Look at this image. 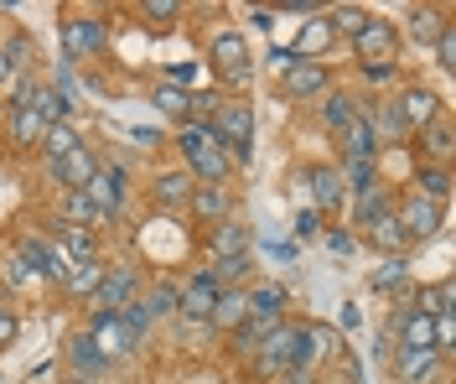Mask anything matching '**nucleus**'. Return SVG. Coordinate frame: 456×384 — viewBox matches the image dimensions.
<instances>
[{
	"label": "nucleus",
	"mask_w": 456,
	"mask_h": 384,
	"mask_svg": "<svg viewBox=\"0 0 456 384\" xmlns=\"http://www.w3.org/2000/svg\"><path fill=\"white\" fill-rule=\"evenodd\" d=\"M255 354H259V374H265V380H275V374H290V369H312V364H316L306 327H290V323L275 327V332L259 343Z\"/></svg>",
	"instance_id": "obj_1"
},
{
	"label": "nucleus",
	"mask_w": 456,
	"mask_h": 384,
	"mask_svg": "<svg viewBox=\"0 0 456 384\" xmlns=\"http://www.w3.org/2000/svg\"><path fill=\"white\" fill-rule=\"evenodd\" d=\"M208 135L224 146L228 161H249V156H255V110L224 99V104L213 110V119H208Z\"/></svg>",
	"instance_id": "obj_2"
},
{
	"label": "nucleus",
	"mask_w": 456,
	"mask_h": 384,
	"mask_svg": "<svg viewBox=\"0 0 456 384\" xmlns=\"http://www.w3.org/2000/svg\"><path fill=\"white\" fill-rule=\"evenodd\" d=\"M182 156H187V177L192 182H228V172H233V161L208 135V125H182Z\"/></svg>",
	"instance_id": "obj_3"
},
{
	"label": "nucleus",
	"mask_w": 456,
	"mask_h": 384,
	"mask_svg": "<svg viewBox=\"0 0 456 384\" xmlns=\"http://www.w3.org/2000/svg\"><path fill=\"white\" fill-rule=\"evenodd\" d=\"M395 218H399V229H404V239H410V244H420V239L441 234V224H446V208L430 203V198H420V192L410 187V192L395 203Z\"/></svg>",
	"instance_id": "obj_4"
},
{
	"label": "nucleus",
	"mask_w": 456,
	"mask_h": 384,
	"mask_svg": "<svg viewBox=\"0 0 456 384\" xmlns=\"http://www.w3.org/2000/svg\"><path fill=\"white\" fill-rule=\"evenodd\" d=\"M110 42V31L99 16H68L62 21V62H84V58H99Z\"/></svg>",
	"instance_id": "obj_5"
},
{
	"label": "nucleus",
	"mask_w": 456,
	"mask_h": 384,
	"mask_svg": "<svg viewBox=\"0 0 456 384\" xmlns=\"http://www.w3.org/2000/svg\"><path fill=\"white\" fill-rule=\"evenodd\" d=\"M88 343H94V354L104 358V364H125V358L135 354V343H130V338H125V327H119V317H114V312H94V317H88Z\"/></svg>",
	"instance_id": "obj_6"
},
{
	"label": "nucleus",
	"mask_w": 456,
	"mask_h": 384,
	"mask_svg": "<svg viewBox=\"0 0 456 384\" xmlns=\"http://www.w3.org/2000/svg\"><path fill=\"white\" fill-rule=\"evenodd\" d=\"M395 110H399V125H404V135H415V130H426L436 115H446V110H441V94L426 89V84H410V89H399Z\"/></svg>",
	"instance_id": "obj_7"
},
{
	"label": "nucleus",
	"mask_w": 456,
	"mask_h": 384,
	"mask_svg": "<svg viewBox=\"0 0 456 384\" xmlns=\"http://www.w3.org/2000/svg\"><path fill=\"white\" fill-rule=\"evenodd\" d=\"M353 53H358V62H395L399 27H395V21H379V16H369V27L353 37Z\"/></svg>",
	"instance_id": "obj_8"
},
{
	"label": "nucleus",
	"mask_w": 456,
	"mask_h": 384,
	"mask_svg": "<svg viewBox=\"0 0 456 384\" xmlns=\"http://www.w3.org/2000/svg\"><path fill=\"white\" fill-rule=\"evenodd\" d=\"M99 312H119V306H130V301H141V275L130 266H104V281H99Z\"/></svg>",
	"instance_id": "obj_9"
},
{
	"label": "nucleus",
	"mask_w": 456,
	"mask_h": 384,
	"mask_svg": "<svg viewBox=\"0 0 456 384\" xmlns=\"http://www.w3.org/2000/svg\"><path fill=\"white\" fill-rule=\"evenodd\" d=\"M213 301H218V281H213L208 270H192V281L176 291V312H182L187 323H208V317H213Z\"/></svg>",
	"instance_id": "obj_10"
},
{
	"label": "nucleus",
	"mask_w": 456,
	"mask_h": 384,
	"mask_svg": "<svg viewBox=\"0 0 456 384\" xmlns=\"http://www.w3.org/2000/svg\"><path fill=\"white\" fill-rule=\"evenodd\" d=\"M187 213L198 224H224V218H233V192H228L224 182H198L192 198H187Z\"/></svg>",
	"instance_id": "obj_11"
},
{
	"label": "nucleus",
	"mask_w": 456,
	"mask_h": 384,
	"mask_svg": "<svg viewBox=\"0 0 456 384\" xmlns=\"http://www.w3.org/2000/svg\"><path fill=\"white\" fill-rule=\"evenodd\" d=\"M327 84H332V73H327V62H285V78L281 89L285 99H316V94H327Z\"/></svg>",
	"instance_id": "obj_12"
},
{
	"label": "nucleus",
	"mask_w": 456,
	"mask_h": 384,
	"mask_svg": "<svg viewBox=\"0 0 456 384\" xmlns=\"http://www.w3.org/2000/svg\"><path fill=\"white\" fill-rule=\"evenodd\" d=\"M47 172H53L68 192H84L88 182H94V172H99V156L88 146H73L68 156H57V161H47Z\"/></svg>",
	"instance_id": "obj_13"
},
{
	"label": "nucleus",
	"mask_w": 456,
	"mask_h": 384,
	"mask_svg": "<svg viewBox=\"0 0 456 384\" xmlns=\"http://www.w3.org/2000/svg\"><path fill=\"white\" fill-rule=\"evenodd\" d=\"M16 255H21V260H27V270L31 275H42V281H47V286H62V281H68V260H62V255H57L53 244H42V239H21V249H16Z\"/></svg>",
	"instance_id": "obj_14"
},
{
	"label": "nucleus",
	"mask_w": 456,
	"mask_h": 384,
	"mask_svg": "<svg viewBox=\"0 0 456 384\" xmlns=\"http://www.w3.org/2000/svg\"><path fill=\"white\" fill-rule=\"evenodd\" d=\"M84 192H88V203L99 208V218H114L119 203H125V172H119V167H99Z\"/></svg>",
	"instance_id": "obj_15"
},
{
	"label": "nucleus",
	"mask_w": 456,
	"mask_h": 384,
	"mask_svg": "<svg viewBox=\"0 0 456 384\" xmlns=\"http://www.w3.org/2000/svg\"><path fill=\"white\" fill-rule=\"evenodd\" d=\"M192 187H198V182L187 177V172H161V177L151 182V208H156V213H187Z\"/></svg>",
	"instance_id": "obj_16"
},
{
	"label": "nucleus",
	"mask_w": 456,
	"mask_h": 384,
	"mask_svg": "<svg viewBox=\"0 0 456 384\" xmlns=\"http://www.w3.org/2000/svg\"><path fill=\"white\" fill-rule=\"evenodd\" d=\"M301 182L312 187V203H316V213H332V208H342V203H347V187H342L338 167H306V172H301Z\"/></svg>",
	"instance_id": "obj_17"
},
{
	"label": "nucleus",
	"mask_w": 456,
	"mask_h": 384,
	"mask_svg": "<svg viewBox=\"0 0 456 384\" xmlns=\"http://www.w3.org/2000/svg\"><path fill=\"white\" fill-rule=\"evenodd\" d=\"M441 364L446 358L436 354V348H395V374L404 384H430L441 374Z\"/></svg>",
	"instance_id": "obj_18"
},
{
	"label": "nucleus",
	"mask_w": 456,
	"mask_h": 384,
	"mask_svg": "<svg viewBox=\"0 0 456 384\" xmlns=\"http://www.w3.org/2000/svg\"><path fill=\"white\" fill-rule=\"evenodd\" d=\"M415 141H420V156H426V167H446L456 151V130L446 115H436L426 130H415Z\"/></svg>",
	"instance_id": "obj_19"
},
{
	"label": "nucleus",
	"mask_w": 456,
	"mask_h": 384,
	"mask_svg": "<svg viewBox=\"0 0 456 384\" xmlns=\"http://www.w3.org/2000/svg\"><path fill=\"white\" fill-rule=\"evenodd\" d=\"M332 42H338V37H332V27H327V16L316 11L312 21L296 31V47H285V53H290L296 62H316L322 53H327V47H332Z\"/></svg>",
	"instance_id": "obj_20"
},
{
	"label": "nucleus",
	"mask_w": 456,
	"mask_h": 384,
	"mask_svg": "<svg viewBox=\"0 0 456 384\" xmlns=\"http://www.w3.org/2000/svg\"><path fill=\"white\" fill-rule=\"evenodd\" d=\"M338 146H342V161H373V151H379V141H373L369 119L353 115L347 125L338 130Z\"/></svg>",
	"instance_id": "obj_21"
},
{
	"label": "nucleus",
	"mask_w": 456,
	"mask_h": 384,
	"mask_svg": "<svg viewBox=\"0 0 456 384\" xmlns=\"http://www.w3.org/2000/svg\"><path fill=\"white\" fill-rule=\"evenodd\" d=\"M208 58H213L218 73H239V68H249V42L239 31H218L213 47H208Z\"/></svg>",
	"instance_id": "obj_22"
},
{
	"label": "nucleus",
	"mask_w": 456,
	"mask_h": 384,
	"mask_svg": "<svg viewBox=\"0 0 456 384\" xmlns=\"http://www.w3.org/2000/svg\"><path fill=\"white\" fill-rule=\"evenodd\" d=\"M244 317H249V286H228V291H218V301H213V317H208V323L224 327V332H233Z\"/></svg>",
	"instance_id": "obj_23"
},
{
	"label": "nucleus",
	"mask_w": 456,
	"mask_h": 384,
	"mask_svg": "<svg viewBox=\"0 0 456 384\" xmlns=\"http://www.w3.org/2000/svg\"><path fill=\"white\" fill-rule=\"evenodd\" d=\"M68 369L78 374V380H104L110 374V364L94 354V343H88V332H78L73 343H68Z\"/></svg>",
	"instance_id": "obj_24"
},
{
	"label": "nucleus",
	"mask_w": 456,
	"mask_h": 384,
	"mask_svg": "<svg viewBox=\"0 0 456 384\" xmlns=\"http://www.w3.org/2000/svg\"><path fill=\"white\" fill-rule=\"evenodd\" d=\"M363 229H369V239L384 249V255H404V249H410V239H404V229H399L395 208H384V213H379L373 224H363Z\"/></svg>",
	"instance_id": "obj_25"
},
{
	"label": "nucleus",
	"mask_w": 456,
	"mask_h": 384,
	"mask_svg": "<svg viewBox=\"0 0 456 384\" xmlns=\"http://www.w3.org/2000/svg\"><path fill=\"white\" fill-rule=\"evenodd\" d=\"M57 244L73 255V266L99 260V239H94V229H73V224H62V218H57Z\"/></svg>",
	"instance_id": "obj_26"
},
{
	"label": "nucleus",
	"mask_w": 456,
	"mask_h": 384,
	"mask_svg": "<svg viewBox=\"0 0 456 384\" xmlns=\"http://www.w3.org/2000/svg\"><path fill=\"white\" fill-rule=\"evenodd\" d=\"M228 255H249V229L239 218L213 224V260H228Z\"/></svg>",
	"instance_id": "obj_27"
},
{
	"label": "nucleus",
	"mask_w": 456,
	"mask_h": 384,
	"mask_svg": "<svg viewBox=\"0 0 456 384\" xmlns=\"http://www.w3.org/2000/svg\"><path fill=\"white\" fill-rule=\"evenodd\" d=\"M31 115L42 119V125H62V119L73 115V104L62 99V94L53 89V84H37V94H31V104H27Z\"/></svg>",
	"instance_id": "obj_28"
},
{
	"label": "nucleus",
	"mask_w": 456,
	"mask_h": 384,
	"mask_svg": "<svg viewBox=\"0 0 456 384\" xmlns=\"http://www.w3.org/2000/svg\"><path fill=\"white\" fill-rule=\"evenodd\" d=\"M441 31H446V11H436V5H415V11H410V37H415L420 47H436Z\"/></svg>",
	"instance_id": "obj_29"
},
{
	"label": "nucleus",
	"mask_w": 456,
	"mask_h": 384,
	"mask_svg": "<svg viewBox=\"0 0 456 384\" xmlns=\"http://www.w3.org/2000/svg\"><path fill=\"white\" fill-rule=\"evenodd\" d=\"M358 115L369 119L373 141H379V135H384V141H404V125H399V110H395V99H379V110H358Z\"/></svg>",
	"instance_id": "obj_30"
},
{
	"label": "nucleus",
	"mask_w": 456,
	"mask_h": 384,
	"mask_svg": "<svg viewBox=\"0 0 456 384\" xmlns=\"http://www.w3.org/2000/svg\"><path fill=\"white\" fill-rule=\"evenodd\" d=\"M415 192L446 208V198H452V167H420L415 172Z\"/></svg>",
	"instance_id": "obj_31"
},
{
	"label": "nucleus",
	"mask_w": 456,
	"mask_h": 384,
	"mask_svg": "<svg viewBox=\"0 0 456 384\" xmlns=\"http://www.w3.org/2000/svg\"><path fill=\"white\" fill-rule=\"evenodd\" d=\"M5 115H11V146H21V151L42 146V130H47V125L31 115L27 104H21V110H5Z\"/></svg>",
	"instance_id": "obj_32"
},
{
	"label": "nucleus",
	"mask_w": 456,
	"mask_h": 384,
	"mask_svg": "<svg viewBox=\"0 0 456 384\" xmlns=\"http://www.w3.org/2000/svg\"><path fill=\"white\" fill-rule=\"evenodd\" d=\"M322 16H327L332 37H347V42L369 27V11H363V5H332V11H322Z\"/></svg>",
	"instance_id": "obj_33"
},
{
	"label": "nucleus",
	"mask_w": 456,
	"mask_h": 384,
	"mask_svg": "<svg viewBox=\"0 0 456 384\" xmlns=\"http://www.w3.org/2000/svg\"><path fill=\"white\" fill-rule=\"evenodd\" d=\"M151 104H156L161 115H171V119H187V115H192V94H187V89H176V84H156Z\"/></svg>",
	"instance_id": "obj_34"
},
{
	"label": "nucleus",
	"mask_w": 456,
	"mask_h": 384,
	"mask_svg": "<svg viewBox=\"0 0 456 384\" xmlns=\"http://www.w3.org/2000/svg\"><path fill=\"white\" fill-rule=\"evenodd\" d=\"M404 281H410V266H404V255H384V260H379V270L369 275L373 291H399Z\"/></svg>",
	"instance_id": "obj_35"
},
{
	"label": "nucleus",
	"mask_w": 456,
	"mask_h": 384,
	"mask_svg": "<svg viewBox=\"0 0 456 384\" xmlns=\"http://www.w3.org/2000/svg\"><path fill=\"white\" fill-rule=\"evenodd\" d=\"M73 146H84V141H78V130H73V119H62V125H47V130H42V151H47V161L68 156Z\"/></svg>",
	"instance_id": "obj_36"
},
{
	"label": "nucleus",
	"mask_w": 456,
	"mask_h": 384,
	"mask_svg": "<svg viewBox=\"0 0 456 384\" xmlns=\"http://www.w3.org/2000/svg\"><path fill=\"white\" fill-rule=\"evenodd\" d=\"M99 281H104V266H99V260H88V266H73V270H68L62 291H68V296H94V291H99Z\"/></svg>",
	"instance_id": "obj_37"
},
{
	"label": "nucleus",
	"mask_w": 456,
	"mask_h": 384,
	"mask_svg": "<svg viewBox=\"0 0 456 384\" xmlns=\"http://www.w3.org/2000/svg\"><path fill=\"white\" fill-rule=\"evenodd\" d=\"M353 115H358V99H347V94H327V99H322V125H327L332 135H338Z\"/></svg>",
	"instance_id": "obj_38"
},
{
	"label": "nucleus",
	"mask_w": 456,
	"mask_h": 384,
	"mask_svg": "<svg viewBox=\"0 0 456 384\" xmlns=\"http://www.w3.org/2000/svg\"><path fill=\"white\" fill-rule=\"evenodd\" d=\"M62 224H73V229H94L99 224V208L88 203V192H68L62 198Z\"/></svg>",
	"instance_id": "obj_39"
},
{
	"label": "nucleus",
	"mask_w": 456,
	"mask_h": 384,
	"mask_svg": "<svg viewBox=\"0 0 456 384\" xmlns=\"http://www.w3.org/2000/svg\"><path fill=\"white\" fill-rule=\"evenodd\" d=\"M208 275L218 281V291H228V286H244V275H249V255H228V260H213V266H208Z\"/></svg>",
	"instance_id": "obj_40"
},
{
	"label": "nucleus",
	"mask_w": 456,
	"mask_h": 384,
	"mask_svg": "<svg viewBox=\"0 0 456 384\" xmlns=\"http://www.w3.org/2000/svg\"><path fill=\"white\" fill-rule=\"evenodd\" d=\"M384 208H395V203H389V192H384L379 182H373V187H363V192H358V203H353V218H358V229H363V224H373Z\"/></svg>",
	"instance_id": "obj_41"
},
{
	"label": "nucleus",
	"mask_w": 456,
	"mask_h": 384,
	"mask_svg": "<svg viewBox=\"0 0 456 384\" xmlns=\"http://www.w3.org/2000/svg\"><path fill=\"white\" fill-rule=\"evenodd\" d=\"M249 312H275V317H285V286H275V281L249 286Z\"/></svg>",
	"instance_id": "obj_42"
},
{
	"label": "nucleus",
	"mask_w": 456,
	"mask_h": 384,
	"mask_svg": "<svg viewBox=\"0 0 456 384\" xmlns=\"http://www.w3.org/2000/svg\"><path fill=\"white\" fill-rule=\"evenodd\" d=\"M114 317H119V327H125V338H130V343L141 348V338L151 332V317H145V306H141V301H130V306H119Z\"/></svg>",
	"instance_id": "obj_43"
},
{
	"label": "nucleus",
	"mask_w": 456,
	"mask_h": 384,
	"mask_svg": "<svg viewBox=\"0 0 456 384\" xmlns=\"http://www.w3.org/2000/svg\"><path fill=\"white\" fill-rule=\"evenodd\" d=\"M141 306H145V317L156 323V317H167V312H176V291H171V286H156V291L145 296Z\"/></svg>",
	"instance_id": "obj_44"
},
{
	"label": "nucleus",
	"mask_w": 456,
	"mask_h": 384,
	"mask_svg": "<svg viewBox=\"0 0 456 384\" xmlns=\"http://www.w3.org/2000/svg\"><path fill=\"white\" fill-rule=\"evenodd\" d=\"M436 62L441 68H456V21H446V31L436 37Z\"/></svg>",
	"instance_id": "obj_45"
},
{
	"label": "nucleus",
	"mask_w": 456,
	"mask_h": 384,
	"mask_svg": "<svg viewBox=\"0 0 456 384\" xmlns=\"http://www.w3.org/2000/svg\"><path fill=\"white\" fill-rule=\"evenodd\" d=\"M16 332H21V317H16V306L0 296V348H5V343H16Z\"/></svg>",
	"instance_id": "obj_46"
},
{
	"label": "nucleus",
	"mask_w": 456,
	"mask_h": 384,
	"mask_svg": "<svg viewBox=\"0 0 456 384\" xmlns=\"http://www.w3.org/2000/svg\"><path fill=\"white\" fill-rule=\"evenodd\" d=\"M141 11L156 21V27H167V21H176V16H182V5H176V0H145Z\"/></svg>",
	"instance_id": "obj_47"
},
{
	"label": "nucleus",
	"mask_w": 456,
	"mask_h": 384,
	"mask_svg": "<svg viewBox=\"0 0 456 384\" xmlns=\"http://www.w3.org/2000/svg\"><path fill=\"white\" fill-rule=\"evenodd\" d=\"M395 62H363V84H373V89H384V84H395Z\"/></svg>",
	"instance_id": "obj_48"
},
{
	"label": "nucleus",
	"mask_w": 456,
	"mask_h": 384,
	"mask_svg": "<svg viewBox=\"0 0 456 384\" xmlns=\"http://www.w3.org/2000/svg\"><path fill=\"white\" fill-rule=\"evenodd\" d=\"M0 275H5L11 286H27V281H31V270H27V260H21V255H5V270H0Z\"/></svg>",
	"instance_id": "obj_49"
},
{
	"label": "nucleus",
	"mask_w": 456,
	"mask_h": 384,
	"mask_svg": "<svg viewBox=\"0 0 456 384\" xmlns=\"http://www.w3.org/2000/svg\"><path fill=\"white\" fill-rule=\"evenodd\" d=\"M316 229H322V213H316V208H306V213H296V239H312Z\"/></svg>",
	"instance_id": "obj_50"
},
{
	"label": "nucleus",
	"mask_w": 456,
	"mask_h": 384,
	"mask_svg": "<svg viewBox=\"0 0 456 384\" xmlns=\"http://www.w3.org/2000/svg\"><path fill=\"white\" fill-rule=\"evenodd\" d=\"M327 249H332V255H353V234L332 229V234H327Z\"/></svg>",
	"instance_id": "obj_51"
},
{
	"label": "nucleus",
	"mask_w": 456,
	"mask_h": 384,
	"mask_svg": "<svg viewBox=\"0 0 456 384\" xmlns=\"http://www.w3.org/2000/svg\"><path fill=\"white\" fill-rule=\"evenodd\" d=\"M0 384H16V380H0Z\"/></svg>",
	"instance_id": "obj_52"
}]
</instances>
